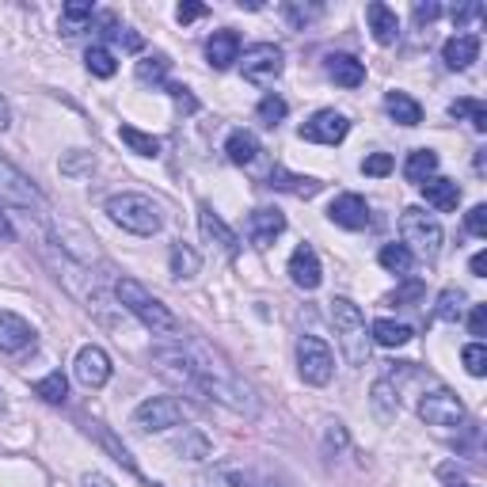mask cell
Returning a JSON list of instances; mask_svg holds the SVG:
<instances>
[{
    "mask_svg": "<svg viewBox=\"0 0 487 487\" xmlns=\"http://www.w3.org/2000/svg\"><path fill=\"white\" fill-rule=\"evenodd\" d=\"M115 294H119V301H122L126 313L137 316L149 332H156V335H175V332H180V316H175L164 301H156L137 279H122V282L115 286Z\"/></svg>",
    "mask_w": 487,
    "mask_h": 487,
    "instance_id": "obj_1",
    "label": "cell"
},
{
    "mask_svg": "<svg viewBox=\"0 0 487 487\" xmlns=\"http://www.w3.org/2000/svg\"><path fill=\"white\" fill-rule=\"evenodd\" d=\"M107 214L119 229L134 233V236H156L164 217H160L156 202L149 194H137V190H122V194H111L107 199Z\"/></svg>",
    "mask_w": 487,
    "mask_h": 487,
    "instance_id": "obj_2",
    "label": "cell"
},
{
    "mask_svg": "<svg viewBox=\"0 0 487 487\" xmlns=\"http://www.w3.org/2000/svg\"><path fill=\"white\" fill-rule=\"evenodd\" d=\"M332 323L339 335V347H343L350 366H366L369 359V335H366V316L362 308L354 305L350 297H335L332 301Z\"/></svg>",
    "mask_w": 487,
    "mask_h": 487,
    "instance_id": "obj_3",
    "label": "cell"
},
{
    "mask_svg": "<svg viewBox=\"0 0 487 487\" xmlns=\"http://www.w3.org/2000/svg\"><path fill=\"white\" fill-rule=\"evenodd\" d=\"M400 236H403V248L419 252L423 259H434L438 252H442V225H438V217H430L427 209H419V206L403 209Z\"/></svg>",
    "mask_w": 487,
    "mask_h": 487,
    "instance_id": "obj_4",
    "label": "cell"
},
{
    "mask_svg": "<svg viewBox=\"0 0 487 487\" xmlns=\"http://www.w3.org/2000/svg\"><path fill=\"white\" fill-rule=\"evenodd\" d=\"M297 369H301V381L305 385H328L332 373H335V359H332V347L316 335H301L297 339Z\"/></svg>",
    "mask_w": 487,
    "mask_h": 487,
    "instance_id": "obj_5",
    "label": "cell"
},
{
    "mask_svg": "<svg viewBox=\"0 0 487 487\" xmlns=\"http://www.w3.org/2000/svg\"><path fill=\"white\" fill-rule=\"evenodd\" d=\"M183 419H187V408L175 396H153V400L137 403L134 427L137 430H149V434H160V430H168V427H180Z\"/></svg>",
    "mask_w": 487,
    "mask_h": 487,
    "instance_id": "obj_6",
    "label": "cell"
},
{
    "mask_svg": "<svg viewBox=\"0 0 487 487\" xmlns=\"http://www.w3.org/2000/svg\"><path fill=\"white\" fill-rule=\"evenodd\" d=\"M419 419H423L427 427H442V430H453L465 423V403L449 393V388H434V393H427L423 400H419Z\"/></svg>",
    "mask_w": 487,
    "mask_h": 487,
    "instance_id": "obj_7",
    "label": "cell"
},
{
    "mask_svg": "<svg viewBox=\"0 0 487 487\" xmlns=\"http://www.w3.org/2000/svg\"><path fill=\"white\" fill-rule=\"evenodd\" d=\"M0 202L20 206V209H46L42 190L27 180V175L12 164V160L0 156Z\"/></svg>",
    "mask_w": 487,
    "mask_h": 487,
    "instance_id": "obj_8",
    "label": "cell"
},
{
    "mask_svg": "<svg viewBox=\"0 0 487 487\" xmlns=\"http://www.w3.org/2000/svg\"><path fill=\"white\" fill-rule=\"evenodd\" d=\"M240 73H244V80H252V84H270V80H279V73H282V50L274 42L248 46L244 61H240Z\"/></svg>",
    "mask_w": 487,
    "mask_h": 487,
    "instance_id": "obj_9",
    "label": "cell"
},
{
    "mask_svg": "<svg viewBox=\"0 0 487 487\" xmlns=\"http://www.w3.org/2000/svg\"><path fill=\"white\" fill-rule=\"evenodd\" d=\"M297 134H301V141H313V145H339L350 134V119L339 115V111H316Z\"/></svg>",
    "mask_w": 487,
    "mask_h": 487,
    "instance_id": "obj_10",
    "label": "cell"
},
{
    "mask_svg": "<svg viewBox=\"0 0 487 487\" xmlns=\"http://www.w3.org/2000/svg\"><path fill=\"white\" fill-rule=\"evenodd\" d=\"M73 373H76V381L84 385V388H103L111 381V359H107V350L80 347L76 350V362H73Z\"/></svg>",
    "mask_w": 487,
    "mask_h": 487,
    "instance_id": "obj_11",
    "label": "cell"
},
{
    "mask_svg": "<svg viewBox=\"0 0 487 487\" xmlns=\"http://www.w3.org/2000/svg\"><path fill=\"white\" fill-rule=\"evenodd\" d=\"M289 282L297 289H316L323 282V267L313 252V244H297L294 255H289Z\"/></svg>",
    "mask_w": 487,
    "mask_h": 487,
    "instance_id": "obj_12",
    "label": "cell"
},
{
    "mask_svg": "<svg viewBox=\"0 0 487 487\" xmlns=\"http://www.w3.org/2000/svg\"><path fill=\"white\" fill-rule=\"evenodd\" d=\"M328 217L339 225V229L359 233L369 225V206H366L362 194H339V199L328 206Z\"/></svg>",
    "mask_w": 487,
    "mask_h": 487,
    "instance_id": "obj_13",
    "label": "cell"
},
{
    "mask_svg": "<svg viewBox=\"0 0 487 487\" xmlns=\"http://www.w3.org/2000/svg\"><path fill=\"white\" fill-rule=\"evenodd\" d=\"M199 229H202V236L209 240V244H217V248L229 255V259H236V252H240V244H236V233L225 225L217 214H214V206H199Z\"/></svg>",
    "mask_w": 487,
    "mask_h": 487,
    "instance_id": "obj_14",
    "label": "cell"
},
{
    "mask_svg": "<svg viewBox=\"0 0 487 487\" xmlns=\"http://www.w3.org/2000/svg\"><path fill=\"white\" fill-rule=\"evenodd\" d=\"M286 233V217L279 214V209H252V217H248V236L255 248H270L274 240H279Z\"/></svg>",
    "mask_w": 487,
    "mask_h": 487,
    "instance_id": "obj_15",
    "label": "cell"
},
{
    "mask_svg": "<svg viewBox=\"0 0 487 487\" xmlns=\"http://www.w3.org/2000/svg\"><path fill=\"white\" fill-rule=\"evenodd\" d=\"M27 347H35V328L15 313H0V350L20 354Z\"/></svg>",
    "mask_w": 487,
    "mask_h": 487,
    "instance_id": "obj_16",
    "label": "cell"
},
{
    "mask_svg": "<svg viewBox=\"0 0 487 487\" xmlns=\"http://www.w3.org/2000/svg\"><path fill=\"white\" fill-rule=\"evenodd\" d=\"M267 187L286 190V194H294V199H313V194H320V190H323V183H320V180H313V175H294V172H286L282 164H274V168H270Z\"/></svg>",
    "mask_w": 487,
    "mask_h": 487,
    "instance_id": "obj_17",
    "label": "cell"
},
{
    "mask_svg": "<svg viewBox=\"0 0 487 487\" xmlns=\"http://www.w3.org/2000/svg\"><path fill=\"white\" fill-rule=\"evenodd\" d=\"M366 20H369V31H373V42L377 46H393L400 39V20L396 12L381 4V0H373V4L366 8Z\"/></svg>",
    "mask_w": 487,
    "mask_h": 487,
    "instance_id": "obj_18",
    "label": "cell"
},
{
    "mask_svg": "<svg viewBox=\"0 0 487 487\" xmlns=\"http://www.w3.org/2000/svg\"><path fill=\"white\" fill-rule=\"evenodd\" d=\"M476 58H480V39L476 35H453L442 46V61H446V69H453V73L468 69Z\"/></svg>",
    "mask_w": 487,
    "mask_h": 487,
    "instance_id": "obj_19",
    "label": "cell"
},
{
    "mask_svg": "<svg viewBox=\"0 0 487 487\" xmlns=\"http://www.w3.org/2000/svg\"><path fill=\"white\" fill-rule=\"evenodd\" d=\"M206 61L214 69H229L233 61H240V35L236 31H214L206 42Z\"/></svg>",
    "mask_w": 487,
    "mask_h": 487,
    "instance_id": "obj_20",
    "label": "cell"
},
{
    "mask_svg": "<svg viewBox=\"0 0 487 487\" xmlns=\"http://www.w3.org/2000/svg\"><path fill=\"white\" fill-rule=\"evenodd\" d=\"M423 199H427V206L442 209V214H453L461 202V187H457V180H446V175H430L423 183Z\"/></svg>",
    "mask_w": 487,
    "mask_h": 487,
    "instance_id": "obj_21",
    "label": "cell"
},
{
    "mask_svg": "<svg viewBox=\"0 0 487 487\" xmlns=\"http://www.w3.org/2000/svg\"><path fill=\"white\" fill-rule=\"evenodd\" d=\"M323 69H328V76L335 80V84H343V88H359L366 80V65L359 58H350V54H328L323 58Z\"/></svg>",
    "mask_w": 487,
    "mask_h": 487,
    "instance_id": "obj_22",
    "label": "cell"
},
{
    "mask_svg": "<svg viewBox=\"0 0 487 487\" xmlns=\"http://www.w3.org/2000/svg\"><path fill=\"white\" fill-rule=\"evenodd\" d=\"M168 267H172V279L175 282H190L194 274L202 270V255L190 248V244H172V252H168Z\"/></svg>",
    "mask_w": 487,
    "mask_h": 487,
    "instance_id": "obj_23",
    "label": "cell"
},
{
    "mask_svg": "<svg viewBox=\"0 0 487 487\" xmlns=\"http://www.w3.org/2000/svg\"><path fill=\"white\" fill-rule=\"evenodd\" d=\"M434 172H438V153L434 149H415V153H408V160H403V180L408 183L423 187Z\"/></svg>",
    "mask_w": 487,
    "mask_h": 487,
    "instance_id": "obj_24",
    "label": "cell"
},
{
    "mask_svg": "<svg viewBox=\"0 0 487 487\" xmlns=\"http://www.w3.org/2000/svg\"><path fill=\"white\" fill-rule=\"evenodd\" d=\"M385 107H388V115H393L400 126H419V122H423V107H419L408 92H388Z\"/></svg>",
    "mask_w": 487,
    "mask_h": 487,
    "instance_id": "obj_25",
    "label": "cell"
},
{
    "mask_svg": "<svg viewBox=\"0 0 487 487\" xmlns=\"http://www.w3.org/2000/svg\"><path fill=\"white\" fill-rule=\"evenodd\" d=\"M369 403H373V412H377L381 423H393L396 412H400V400H396V388L388 377H381L377 385L369 388Z\"/></svg>",
    "mask_w": 487,
    "mask_h": 487,
    "instance_id": "obj_26",
    "label": "cell"
},
{
    "mask_svg": "<svg viewBox=\"0 0 487 487\" xmlns=\"http://www.w3.org/2000/svg\"><path fill=\"white\" fill-rule=\"evenodd\" d=\"M225 153H229L233 164L244 168V164H252V160L259 156V141H255L252 129H233L229 141H225Z\"/></svg>",
    "mask_w": 487,
    "mask_h": 487,
    "instance_id": "obj_27",
    "label": "cell"
},
{
    "mask_svg": "<svg viewBox=\"0 0 487 487\" xmlns=\"http://www.w3.org/2000/svg\"><path fill=\"white\" fill-rule=\"evenodd\" d=\"M412 335L415 332L408 323H396V320H373V328H369V339L381 347H403V343H412Z\"/></svg>",
    "mask_w": 487,
    "mask_h": 487,
    "instance_id": "obj_28",
    "label": "cell"
},
{
    "mask_svg": "<svg viewBox=\"0 0 487 487\" xmlns=\"http://www.w3.org/2000/svg\"><path fill=\"white\" fill-rule=\"evenodd\" d=\"M377 263H381L388 274H396V279H408L412 267H415V255L403 248V244H385L381 255H377Z\"/></svg>",
    "mask_w": 487,
    "mask_h": 487,
    "instance_id": "obj_29",
    "label": "cell"
},
{
    "mask_svg": "<svg viewBox=\"0 0 487 487\" xmlns=\"http://www.w3.org/2000/svg\"><path fill=\"white\" fill-rule=\"evenodd\" d=\"M119 137L129 153H137V156H160V141L153 134H141L137 126H119Z\"/></svg>",
    "mask_w": 487,
    "mask_h": 487,
    "instance_id": "obj_30",
    "label": "cell"
},
{
    "mask_svg": "<svg viewBox=\"0 0 487 487\" xmlns=\"http://www.w3.org/2000/svg\"><path fill=\"white\" fill-rule=\"evenodd\" d=\"M95 15V4H88V0H73V4L61 8V31L65 35H76V31H84V23Z\"/></svg>",
    "mask_w": 487,
    "mask_h": 487,
    "instance_id": "obj_31",
    "label": "cell"
},
{
    "mask_svg": "<svg viewBox=\"0 0 487 487\" xmlns=\"http://www.w3.org/2000/svg\"><path fill=\"white\" fill-rule=\"evenodd\" d=\"M168 69H172L168 54H145L137 61V80H141V84H164Z\"/></svg>",
    "mask_w": 487,
    "mask_h": 487,
    "instance_id": "obj_32",
    "label": "cell"
},
{
    "mask_svg": "<svg viewBox=\"0 0 487 487\" xmlns=\"http://www.w3.org/2000/svg\"><path fill=\"white\" fill-rule=\"evenodd\" d=\"M84 65H88V73L100 76V80H111V76L119 73V61H115V54H111L107 46H88Z\"/></svg>",
    "mask_w": 487,
    "mask_h": 487,
    "instance_id": "obj_33",
    "label": "cell"
},
{
    "mask_svg": "<svg viewBox=\"0 0 487 487\" xmlns=\"http://www.w3.org/2000/svg\"><path fill=\"white\" fill-rule=\"evenodd\" d=\"M35 396H42L46 403H65V396H69V381H65V373H50V377L35 381Z\"/></svg>",
    "mask_w": 487,
    "mask_h": 487,
    "instance_id": "obj_34",
    "label": "cell"
},
{
    "mask_svg": "<svg viewBox=\"0 0 487 487\" xmlns=\"http://www.w3.org/2000/svg\"><path fill=\"white\" fill-rule=\"evenodd\" d=\"M461 305H465L461 289H442V294H438V305H434V316L446 320V323H457L461 320Z\"/></svg>",
    "mask_w": 487,
    "mask_h": 487,
    "instance_id": "obj_35",
    "label": "cell"
},
{
    "mask_svg": "<svg viewBox=\"0 0 487 487\" xmlns=\"http://www.w3.org/2000/svg\"><path fill=\"white\" fill-rule=\"evenodd\" d=\"M286 111H289V107H286L282 95H263V100H259V107H255V119L263 122L267 129H274V126L286 119Z\"/></svg>",
    "mask_w": 487,
    "mask_h": 487,
    "instance_id": "obj_36",
    "label": "cell"
},
{
    "mask_svg": "<svg viewBox=\"0 0 487 487\" xmlns=\"http://www.w3.org/2000/svg\"><path fill=\"white\" fill-rule=\"evenodd\" d=\"M449 115L453 119H473V126L480 129V134L487 129V107L480 100H453L449 103Z\"/></svg>",
    "mask_w": 487,
    "mask_h": 487,
    "instance_id": "obj_37",
    "label": "cell"
},
{
    "mask_svg": "<svg viewBox=\"0 0 487 487\" xmlns=\"http://www.w3.org/2000/svg\"><path fill=\"white\" fill-rule=\"evenodd\" d=\"M92 434H95V438H100V442H103V449H111V457H115L119 465H126L129 473H137V465H134V457H129V449L115 442V434H107L100 423H92Z\"/></svg>",
    "mask_w": 487,
    "mask_h": 487,
    "instance_id": "obj_38",
    "label": "cell"
},
{
    "mask_svg": "<svg viewBox=\"0 0 487 487\" xmlns=\"http://www.w3.org/2000/svg\"><path fill=\"white\" fill-rule=\"evenodd\" d=\"M461 362H465V369L473 373V377H483L487 373V347L483 343H468L461 350Z\"/></svg>",
    "mask_w": 487,
    "mask_h": 487,
    "instance_id": "obj_39",
    "label": "cell"
},
{
    "mask_svg": "<svg viewBox=\"0 0 487 487\" xmlns=\"http://www.w3.org/2000/svg\"><path fill=\"white\" fill-rule=\"evenodd\" d=\"M180 453H183V457H190V461H206V457H209L206 434H202V430H190L183 442H180Z\"/></svg>",
    "mask_w": 487,
    "mask_h": 487,
    "instance_id": "obj_40",
    "label": "cell"
},
{
    "mask_svg": "<svg viewBox=\"0 0 487 487\" xmlns=\"http://www.w3.org/2000/svg\"><path fill=\"white\" fill-rule=\"evenodd\" d=\"M282 12H286V20L294 23L297 31H305V27H308V23H313L316 15H320V8H316V4H286Z\"/></svg>",
    "mask_w": 487,
    "mask_h": 487,
    "instance_id": "obj_41",
    "label": "cell"
},
{
    "mask_svg": "<svg viewBox=\"0 0 487 487\" xmlns=\"http://www.w3.org/2000/svg\"><path fill=\"white\" fill-rule=\"evenodd\" d=\"M209 487H248V476L233 465H221L214 476H209Z\"/></svg>",
    "mask_w": 487,
    "mask_h": 487,
    "instance_id": "obj_42",
    "label": "cell"
},
{
    "mask_svg": "<svg viewBox=\"0 0 487 487\" xmlns=\"http://www.w3.org/2000/svg\"><path fill=\"white\" fill-rule=\"evenodd\" d=\"M362 172L373 175V180H381V175L393 172V156H388V153H369V156L362 160Z\"/></svg>",
    "mask_w": 487,
    "mask_h": 487,
    "instance_id": "obj_43",
    "label": "cell"
},
{
    "mask_svg": "<svg viewBox=\"0 0 487 487\" xmlns=\"http://www.w3.org/2000/svg\"><path fill=\"white\" fill-rule=\"evenodd\" d=\"M95 168V156L92 153H73L69 160H61V175H84Z\"/></svg>",
    "mask_w": 487,
    "mask_h": 487,
    "instance_id": "obj_44",
    "label": "cell"
},
{
    "mask_svg": "<svg viewBox=\"0 0 487 487\" xmlns=\"http://www.w3.org/2000/svg\"><path fill=\"white\" fill-rule=\"evenodd\" d=\"M465 225H468V233H473V236H487V206L480 202V206H473V209H468Z\"/></svg>",
    "mask_w": 487,
    "mask_h": 487,
    "instance_id": "obj_45",
    "label": "cell"
},
{
    "mask_svg": "<svg viewBox=\"0 0 487 487\" xmlns=\"http://www.w3.org/2000/svg\"><path fill=\"white\" fill-rule=\"evenodd\" d=\"M164 88H168L172 100L187 111V115H194V111H199V100H194V95H190V88H183V84H164Z\"/></svg>",
    "mask_w": 487,
    "mask_h": 487,
    "instance_id": "obj_46",
    "label": "cell"
},
{
    "mask_svg": "<svg viewBox=\"0 0 487 487\" xmlns=\"http://www.w3.org/2000/svg\"><path fill=\"white\" fill-rule=\"evenodd\" d=\"M419 297H423V282H408V286H400L396 289V294L393 297H388V305H408V301H419Z\"/></svg>",
    "mask_w": 487,
    "mask_h": 487,
    "instance_id": "obj_47",
    "label": "cell"
},
{
    "mask_svg": "<svg viewBox=\"0 0 487 487\" xmlns=\"http://www.w3.org/2000/svg\"><path fill=\"white\" fill-rule=\"evenodd\" d=\"M468 332L476 335V343L487 335V305H473V316H468Z\"/></svg>",
    "mask_w": 487,
    "mask_h": 487,
    "instance_id": "obj_48",
    "label": "cell"
},
{
    "mask_svg": "<svg viewBox=\"0 0 487 487\" xmlns=\"http://www.w3.org/2000/svg\"><path fill=\"white\" fill-rule=\"evenodd\" d=\"M480 15H483V4H476V0H473V4H461V8H453V23H468V20H480Z\"/></svg>",
    "mask_w": 487,
    "mask_h": 487,
    "instance_id": "obj_49",
    "label": "cell"
},
{
    "mask_svg": "<svg viewBox=\"0 0 487 487\" xmlns=\"http://www.w3.org/2000/svg\"><path fill=\"white\" fill-rule=\"evenodd\" d=\"M206 15V4H180L175 8V20L180 23H194V20H202Z\"/></svg>",
    "mask_w": 487,
    "mask_h": 487,
    "instance_id": "obj_50",
    "label": "cell"
},
{
    "mask_svg": "<svg viewBox=\"0 0 487 487\" xmlns=\"http://www.w3.org/2000/svg\"><path fill=\"white\" fill-rule=\"evenodd\" d=\"M323 442H328V449H343V446H347L343 423H328V438H323Z\"/></svg>",
    "mask_w": 487,
    "mask_h": 487,
    "instance_id": "obj_51",
    "label": "cell"
},
{
    "mask_svg": "<svg viewBox=\"0 0 487 487\" xmlns=\"http://www.w3.org/2000/svg\"><path fill=\"white\" fill-rule=\"evenodd\" d=\"M438 15H442V8H438V4H415V20L419 23H434Z\"/></svg>",
    "mask_w": 487,
    "mask_h": 487,
    "instance_id": "obj_52",
    "label": "cell"
},
{
    "mask_svg": "<svg viewBox=\"0 0 487 487\" xmlns=\"http://www.w3.org/2000/svg\"><path fill=\"white\" fill-rule=\"evenodd\" d=\"M15 236V229H12V221H8V214L4 209H0V244H8Z\"/></svg>",
    "mask_w": 487,
    "mask_h": 487,
    "instance_id": "obj_53",
    "label": "cell"
},
{
    "mask_svg": "<svg viewBox=\"0 0 487 487\" xmlns=\"http://www.w3.org/2000/svg\"><path fill=\"white\" fill-rule=\"evenodd\" d=\"M483 270H487V252H476L473 255V274H476V279H483Z\"/></svg>",
    "mask_w": 487,
    "mask_h": 487,
    "instance_id": "obj_54",
    "label": "cell"
},
{
    "mask_svg": "<svg viewBox=\"0 0 487 487\" xmlns=\"http://www.w3.org/2000/svg\"><path fill=\"white\" fill-rule=\"evenodd\" d=\"M84 487H115V483H111L107 476H100V473H88V476H84Z\"/></svg>",
    "mask_w": 487,
    "mask_h": 487,
    "instance_id": "obj_55",
    "label": "cell"
},
{
    "mask_svg": "<svg viewBox=\"0 0 487 487\" xmlns=\"http://www.w3.org/2000/svg\"><path fill=\"white\" fill-rule=\"evenodd\" d=\"M12 122H8V103L4 100H0V129H8Z\"/></svg>",
    "mask_w": 487,
    "mask_h": 487,
    "instance_id": "obj_56",
    "label": "cell"
},
{
    "mask_svg": "<svg viewBox=\"0 0 487 487\" xmlns=\"http://www.w3.org/2000/svg\"><path fill=\"white\" fill-rule=\"evenodd\" d=\"M449 487H476V483H468V480H449Z\"/></svg>",
    "mask_w": 487,
    "mask_h": 487,
    "instance_id": "obj_57",
    "label": "cell"
}]
</instances>
